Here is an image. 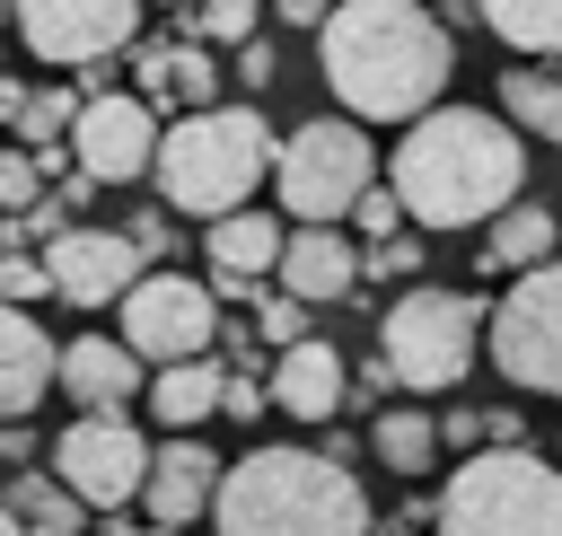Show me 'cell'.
<instances>
[{"instance_id": "cell-16", "label": "cell", "mask_w": 562, "mask_h": 536, "mask_svg": "<svg viewBox=\"0 0 562 536\" xmlns=\"http://www.w3.org/2000/svg\"><path fill=\"white\" fill-rule=\"evenodd\" d=\"M220 457L193 439V431H167V448H149V474H140V501H149V527H184V518H211V492H220Z\"/></svg>"}, {"instance_id": "cell-38", "label": "cell", "mask_w": 562, "mask_h": 536, "mask_svg": "<svg viewBox=\"0 0 562 536\" xmlns=\"http://www.w3.org/2000/svg\"><path fill=\"white\" fill-rule=\"evenodd\" d=\"M263 9H272L281 26H325V9H334V0H263Z\"/></svg>"}, {"instance_id": "cell-14", "label": "cell", "mask_w": 562, "mask_h": 536, "mask_svg": "<svg viewBox=\"0 0 562 536\" xmlns=\"http://www.w3.org/2000/svg\"><path fill=\"white\" fill-rule=\"evenodd\" d=\"M272 281L299 299V308H325V299H351L360 290V246H351V228L342 220H299V228H281V264H272Z\"/></svg>"}, {"instance_id": "cell-9", "label": "cell", "mask_w": 562, "mask_h": 536, "mask_svg": "<svg viewBox=\"0 0 562 536\" xmlns=\"http://www.w3.org/2000/svg\"><path fill=\"white\" fill-rule=\"evenodd\" d=\"M114 308H123V343L140 351V369L202 360V351L220 343V299H211V281H193V272H140Z\"/></svg>"}, {"instance_id": "cell-36", "label": "cell", "mask_w": 562, "mask_h": 536, "mask_svg": "<svg viewBox=\"0 0 562 536\" xmlns=\"http://www.w3.org/2000/svg\"><path fill=\"white\" fill-rule=\"evenodd\" d=\"M272 70H281V53H272L263 35H246V44H237V88H272Z\"/></svg>"}, {"instance_id": "cell-39", "label": "cell", "mask_w": 562, "mask_h": 536, "mask_svg": "<svg viewBox=\"0 0 562 536\" xmlns=\"http://www.w3.org/2000/svg\"><path fill=\"white\" fill-rule=\"evenodd\" d=\"M18 105H26V88H18V79H0V123H18Z\"/></svg>"}, {"instance_id": "cell-35", "label": "cell", "mask_w": 562, "mask_h": 536, "mask_svg": "<svg viewBox=\"0 0 562 536\" xmlns=\"http://www.w3.org/2000/svg\"><path fill=\"white\" fill-rule=\"evenodd\" d=\"M360 272H378V281H386V272H395V281H413V272H422V246H413V237H386V246H369V255H360Z\"/></svg>"}, {"instance_id": "cell-41", "label": "cell", "mask_w": 562, "mask_h": 536, "mask_svg": "<svg viewBox=\"0 0 562 536\" xmlns=\"http://www.w3.org/2000/svg\"><path fill=\"white\" fill-rule=\"evenodd\" d=\"M167 9H184V18H193V9H202V0H167Z\"/></svg>"}, {"instance_id": "cell-33", "label": "cell", "mask_w": 562, "mask_h": 536, "mask_svg": "<svg viewBox=\"0 0 562 536\" xmlns=\"http://www.w3.org/2000/svg\"><path fill=\"white\" fill-rule=\"evenodd\" d=\"M35 176L44 167L26 149H0V211H35Z\"/></svg>"}, {"instance_id": "cell-2", "label": "cell", "mask_w": 562, "mask_h": 536, "mask_svg": "<svg viewBox=\"0 0 562 536\" xmlns=\"http://www.w3.org/2000/svg\"><path fill=\"white\" fill-rule=\"evenodd\" d=\"M386 185L404 202V220L422 228H483L492 211L518 202L527 185V149L501 114H474V105H430L404 123L395 158H386Z\"/></svg>"}, {"instance_id": "cell-20", "label": "cell", "mask_w": 562, "mask_h": 536, "mask_svg": "<svg viewBox=\"0 0 562 536\" xmlns=\"http://www.w3.org/2000/svg\"><path fill=\"white\" fill-rule=\"evenodd\" d=\"M132 70H140L132 97H149V105H184V114H202V105L220 97V62H211V44H132Z\"/></svg>"}, {"instance_id": "cell-28", "label": "cell", "mask_w": 562, "mask_h": 536, "mask_svg": "<svg viewBox=\"0 0 562 536\" xmlns=\"http://www.w3.org/2000/svg\"><path fill=\"white\" fill-rule=\"evenodd\" d=\"M255 18H263V0H202V9H193V35H202V44H246Z\"/></svg>"}, {"instance_id": "cell-30", "label": "cell", "mask_w": 562, "mask_h": 536, "mask_svg": "<svg viewBox=\"0 0 562 536\" xmlns=\"http://www.w3.org/2000/svg\"><path fill=\"white\" fill-rule=\"evenodd\" d=\"M351 228H360L369 246H386V237H404V202H395V185H369V193L351 202Z\"/></svg>"}, {"instance_id": "cell-19", "label": "cell", "mask_w": 562, "mask_h": 536, "mask_svg": "<svg viewBox=\"0 0 562 536\" xmlns=\"http://www.w3.org/2000/svg\"><path fill=\"white\" fill-rule=\"evenodd\" d=\"M53 360L61 343L35 325V308H0V422H26L53 395Z\"/></svg>"}, {"instance_id": "cell-37", "label": "cell", "mask_w": 562, "mask_h": 536, "mask_svg": "<svg viewBox=\"0 0 562 536\" xmlns=\"http://www.w3.org/2000/svg\"><path fill=\"white\" fill-rule=\"evenodd\" d=\"M474 439H483V413H448V422H439V448L474 457Z\"/></svg>"}, {"instance_id": "cell-1", "label": "cell", "mask_w": 562, "mask_h": 536, "mask_svg": "<svg viewBox=\"0 0 562 536\" xmlns=\"http://www.w3.org/2000/svg\"><path fill=\"white\" fill-rule=\"evenodd\" d=\"M316 70L351 123H413L439 105L457 44L422 0H334L316 26Z\"/></svg>"}, {"instance_id": "cell-34", "label": "cell", "mask_w": 562, "mask_h": 536, "mask_svg": "<svg viewBox=\"0 0 562 536\" xmlns=\"http://www.w3.org/2000/svg\"><path fill=\"white\" fill-rule=\"evenodd\" d=\"M123 237H132V255H140V264H149V255H176V211H140Z\"/></svg>"}, {"instance_id": "cell-10", "label": "cell", "mask_w": 562, "mask_h": 536, "mask_svg": "<svg viewBox=\"0 0 562 536\" xmlns=\"http://www.w3.org/2000/svg\"><path fill=\"white\" fill-rule=\"evenodd\" d=\"M140 474H149V439L132 431V413H79V422L53 439V483H61L79 510H123V501H140Z\"/></svg>"}, {"instance_id": "cell-27", "label": "cell", "mask_w": 562, "mask_h": 536, "mask_svg": "<svg viewBox=\"0 0 562 536\" xmlns=\"http://www.w3.org/2000/svg\"><path fill=\"white\" fill-rule=\"evenodd\" d=\"M70 114H79V88H35V97L18 105V141H26V149H53V141L70 132Z\"/></svg>"}, {"instance_id": "cell-26", "label": "cell", "mask_w": 562, "mask_h": 536, "mask_svg": "<svg viewBox=\"0 0 562 536\" xmlns=\"http://www.w3.org/2000/svg\"><path fill=\"white\" fill-rule=\"evenodd\" d=\"M369 448H378L395 474H430V466H439V422H430V413H378V422H369Z\"/></svg>"}, {"instance_id": "cell-4", "label": "cell", "mask_w": 562, "mask_h": 536, "mask_svg": "<svg viewBox=\"0 0 562 536\" xmlns=\"http://www.w3.org/2000/svg\"><path fill=\"white\" fill-rule=\"evenodd\" d=\"M149 185H158V211H176V220H228V211H246L255 185H272V123L255 105L176 114V132H158Z\"/></svg>"}, {"instance_id": "cell-7", "label": "cell", "mask_w": 562, "mask_h": 536, "mask_svg": "<svg viewBox=\"0 0 562 536\" xmlns=\"http://www.w3.org/2000/svg\"><path fill=\"white\" fill-rule=\"evenodd\" d=\"M474 334H483V308L465 290H439V281H413L404 299H386L378 316V360L395 387L413 395H439L474 369Z\"/></svg>"}, {"instance_id": "cell-17", "label": "cell", "mask_w": 562, "mask_h": 536, "mask_svg": "<svg viewBox=\"0 0 562 536\" xmlns=\"http://www.w3.org/2000/svg\"><path fill=\"white\" fill-rule=\"evenodd\" d=\"M211 299H255V281L281 264V220L272 211H228V220H211Z\"/></svg>"}, {"instance_id": "cell-6", "label": "cell", "mask_w": 562, "mask_h": 536, "mask_svg": "<svg viewBox=\"0 0 562 536\" xmlns=\"http://www.w3.org/2000/svg\"><path fill=\"white\" fill-rule=\"evenodd\" d=\"M378 185V149L351 114H307L299 132L272 141V193L290 220H351V202Z\"/></svg>"}, {"instance_id": "cell-13", "label": "cell", "mask_w": 562, "mask_h": 536, "mask_svg": "<svg viewBox=\"0 0 562 536\" xmlns=\"http://www.w3.org/2000/svg\"><path fill=\"white\" fill-rule=\"evenodd\" d=\"M149 264L132 255V237L123 228H53L44 237V281H53V299H70V308H114L132 281H140Z\"/></svg>"}, {"instance_id": "cell-40", "label": "cell", "mask_w": 562, "mask_h": 536, "mask_svg": "<svg viewBox=\"0 0 562 536\" xmlns=\"http://www.w3.org/2000/svg\"><path fill=\"white\" fill-rule=\"evenodd\" d=\"M123 536H184V527H123Z\"/></svg>"}, {"instance_id": "cell-21", "label": "cell", "mask_w": 562, "mask_h": 536, "mask_svg": "<svg viewBox=\"0 0 562 536\" xmlns=\"http://www.w3.org/2000/svg\"><path fill=\"white\" fill-rule=\"evenodd\" d=\"M553 246H562V220L544 202H509L483 220V272H536L553 264Z\"/></svg>"}, {"instance_id": "cell-29", "label": "cell", "mask_w": 562, "mask_h": 536, "mask_svg": "<svg viewBox=\"0 0 562 536\" xmlns=\"http://www.w3.org/2000/svg\"><path fill=\"white\" fill-rule=\"evenodd\" d=\"M255 343H272V351H290V343H307V308H299L290 290H272V299H255Z\"/></svg>"}, {"instance_id": "cell-42", "label": "cell", "mask_w": 562, "mask_h": 536, "mask_svg": "<svg viewBox=\"0 0 562 536\" xmlns=\"http://www.w3.org/2000/svg\"><path fill=\"white\" fill-rule=\"evenodd\" d=\"M386 536H422V527H404V518H395V527H386Z\"/></svg>"}, {"instance_id": "cell-44", "label": "cell", "mask_w": 562, "mask_h": 536, "mask_svg": "<svg viewBox=\"0 0 562 536\" xmlns=\"http://www.w3.org/2000/svg\"><path fill=\"white\" fill-rule=\"evenodd\" d=\"M0 18H9V0H0Z\"/></svg>"}, {"instance_id": "cell-12", "label": "cell", "mask_w": 562, "mask_h": 536, "mask_svg": "<svg viewBox=\"0 0 562 536\" xmlns=\"http://www.w3.org/2000/svg\"><path fill=\"white\" fill-rule=\"evenodd\" d=\"M18 35L61 70H105L140 44V0H9Z\"/></svg>"}, {"instance_id": "cell-24", "label": "cell", "mask_w": 562, "mask_h": 536, "mask_svg": "<svg viewBox=\"0 0 562 536\" xmlns=\"http://www.w3.org/2000/svg\"><path fill=\"white\" fill-rule=\"evenodd\" d=\"M0 510L18 518V536H79V518H88V510H79L53 474H35V466H18V483L0 492Z\"/></svg>"}, {"instance_id": "cell-3", "label": "cell", "mask_w": 562, "mask_h": 536, "mask_svg": "<svg viewBox=\"0 0 562 536\" xmlns=\"http://www.w3.org/2000/svg\"><path fill=\"white\" fill-rule=\"evenodd\" d=\"M220 536H378L351 466L316 448H246L211 492Z\"/></svg>"}, {"instance_id": "cell-18", "label": "cell", "mask_w": 562, "mask_h": 536, "mask_svg": "<svg viewBox=\"0 0 562 536\" xmlns=\"http://www.w3.org/2000/svg\"><path fill=\"white\" fill-rule=\"evenodd\" d=\"M272 404L290 413V422H334L342 413V395H351V369H342V351L334 343H290V351H272Z\"/></svg>"}, {"instance_id": "cell-32", "label": "cell", "mask_w": 562, "mask_h": 536, "mask_svg": "<svg viewBox=\"0 0 562 536\" xmlns=\"http://www.w3.org/2000/svg\"><path fill=\"white\" fill-rule=\"evenodd\" d=\"M263 404H272V387H263L255 369H228V378H220V413H228V422H255Z\"/></svg>"}, {"instance_id": "cell-5", "label": "cell", "mask_w": 562, "mask_h": 536, "mask_svg": "<svg viewBox=\"0 0 562 536\" xmlns=\"http://www.w3.org/2000/svg\"><path fill=\"white\" fill-rule=\"evenodd\" d=\"M430 527L439 536H562V466H544L536 448H474L430 501Z\"/></svg>"}, {"instance_id": "cell-15", "label": "cell", "mask_w": 562, "mask_h": 536, "mask_svg": "<svg viewBox=\"0 0 562 536\" xmlns=\"http://www.w3.org/2000/svg\"><path fill=\"white\" fill-rule=\"evenodd\" d=\"M53 387L79 413H132V395L149 387V369H140V351L123 334H70L61 360H53Z\"/></svg>"}, {"instance_id": "cell-31", "label": "cell", "mask_w": 562, "mask_h": 536, "mask_svg": "<svg viewBox=\"0 0 562 536\" xmlns=\"http://www.w3.org/2000/svg\"><path fill=\"white\" fill-rule=\"evenodd\" d=\"M35 299H53L44 255H0V308H35Z\"/></svg>"}, {"instance_id": "cell-43", "label": "cell", "mask_w": 562, "mask_h": 536, "mask_svg": "<svg viewBox=\"0 0 562 536\" xmlns=\"http://www.w3.org/2000/svg\"><path fill=\"white\" fill-rule=\"evenodd\" d=\"M0 536H18V518H9V510H0Z\"/></svg>"}, {"instance_id": "cell-22", "label": "cell", "mask_w": 562, "mask_h": 536, "mask_svg": "<svg viewBox=\"0 0 562 536\" xmlns=\"http://www.w3.org/2000/svg\"><path fill=\"white\" fill-rule=\"evenodd\" d=\"M220 378H228V369L202 351V360H167L140 395H149V413H158L167 431H193V422H211V413H220Z\"/></svg>"}, {"instance_id": "cell-25", "label": "cell", "mask_w": 562, "mask_h": 536, "mask_svg": "<svg viewBox=\"0 0 562 536\" xmlns=\"http://www.w3.org/2000/svg\"><path fill=\"white\" fill-rule=\"evenodd\" d=\"M474 18H483L501 44H518L527 62H536V53H562V0H474Z\"/></svg>"}, {"instance_id": "cell-23", "label": "cell", "mask_w": 562, "mask_h": 536, "mask_svg": "<svg viewBox=\"0 0 562 536\" xmlns=\"http://www.w3.org/2000/svg\"><path fill=\"white\" fill-rule=\"evenodd\" d=\"M501 114H509L527 141H553V149H562V70L509 62V70H501Z\"/></svg>"}, {"instance_id": "cell-8", "label": "cell", "mask_w": 562, "mask_h": 536, "mask_svg": "<svg viewBox=\"0 0 562 536\" xmlns=\"http://www.w3.org/2000/svg\"><path fill=\"white\" fill-rule=\"evenodd\" d=\"M492 360L509 387L527 395H562V264H536L501 290V308H483Z\"/></svg>"}, {"instance_id": "cell-11", "label": "cell", "mask_w": 562, "mask_h": 536, "mask_svg": "<svg viewBox=\"0 0 562 536\" xmlns=\"http://www.w3.org/2000/svg\"><path fill=\"white\" fill-rule=\"evenodd\" d=\"M61 149H70V167H79L88 185H132V176H149V158H158V105L132 97V88H97V97H79Z\"/></svg>"}]
</instances>
